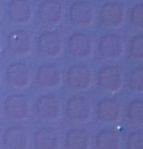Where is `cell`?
Listing matches in <instances>:
<instances>
[{"label": "cell", "instance_id": "cell-1", "mask_svg": "<svg viewBox=\"0 0 143 149\" xmlns=\"http://www.w3.org/2000/svg\"><path fill=\"white\" fill-rule=\"evenodd\" d=\"M97 52L100 58L108 61H115L124 55L125 42L118 34H105L98 40Z\"/></svg>", "mask_w": 143, "mask_h": 149}, {"label": "cell", "instance_id": "cell-2", "mask_svg": "<svg viewBox=\"0 0 143 149\" xmlns=\"http://www.w3.org/2000/svg\"><path fill=\"white\" fill-rule=\"evenodd\" d=\"M62 103L55 95H42L36 100L35 104L36 117L42 121L53 122L58 120L62 115Z\"/></svg>", "mask_w": 143, "mask_h": 149}, {"label": "cell", "instance_id": "cell-3", "mask_svg": "<svg viewBox=\"0 0 143 149\" xmlns=\"http://www.w3.org/2000/svg\"><path fill=\"white\" fill-rule=\"evenodd\" d=\"M66 84L74 91H86L93 85L94 81V72L88 65H71L66 71Z\"/></svg>", "mask_w": 143, "mask_h": 149}, {"label": "cell", "instance_id": "cell-4", "mask_svg": "<svg viewBox=\"0 0 143 149\" xmlns=\"http://www.w3.org/2000/svg\"><path fill=\"white\" fill-rule=\"evenodd\" d=\"M94 17L95 9L94 4L87 0L75 1L69 8V21L76 27H90L94 23Z\"/></svg>", "mask_w": 143, "mask_h": 149}, {"label": "cell", "instance_id": "cell-5", "mask_svg": "<svg viewBox=\"0 0 143 149\" xmlns=\"http://www.w3.org/2000/svg\"><path fill=\"white\" fill-rule=\"evenodd\" d=\"M67 52L68 55L75 59L90 58L94 52V40L93 37L88 33H73L68 39Z\"/></svg>", "mask_w": 143, "mask_h": 149}, {"label": "cell", "instance_id": "cell-6", "mask_svg": "<svg viewBox=\"0 0 143 149\" xmlns=\"http://www.w3.org/2000/svg\"><path fill=\"white\" fill-rule=\"evenodd\" d=\"M66 116L74 123H85L90 120L92 106L89 99L83 95H74L69 99L65 107Z\"/></svg>", "mask_w": 143, "mask_h": 149}, {"label": "cell", "instance_id": "cell-7", "mask_svg": "<svg viewBox=\"0 0 143 149\" xmlns=\"http://www.w3.org/2000/svg\"><path fill=\"white\" fill-rule=\"evenodd\" d=\"M99 19L102 26L107 29H118L126 19V10L122 3L116 1H109L102 5Z\"/></svg>", "mask_w": 143, "mask_h": 149}, {"label": "cell", "instance_id": "cell-8", "mask_svg": "<svg viewBox=\"0 0 143 149\" xmlns=\"http://www.w3.org/2000/svg\"><path fill=\"white\" fill-rule=\"evenodd\" d=\"M64 17V7L59 0H45L39 5L38 18L41 25L52 28L59 26Z\"/></svg>", "mask_w": 143, "mask_h": 149}, {"label": "cell", "instance_id": "cell-9", "mask_svg": "<svg viewBox=\"0 0 143 149\" xmlns=\"http://www.w3.org/2000/svg\"><path fill=\"white\" fill-rule=\"evenodd\" d=\"M98 84L106 93H115L122 88L123 73L115 65H105L98 72Z\"/></svg>", "mask_w": 143, "mask_h": 149}, {"label": "cell", "instance_id": "cell-10", "mask_svg": "<svg viewBox=\"0 0 143 149\" xmlns=\"http://www.w3.org/2000/svg\"><path fill=\"white\" fill-rule=\"evenodd\" d=\"M96 116L101 123L107 125L120 122L122 116V106L114 97H105L99 100L96 107Z\"/></svg>", "mask_w": 143, "mask_h": 149}, {"label": "cell", "instance_id": "cell-11", "mask_svg": "<svg viewBox=\"0 0 143 149\" xmlns=\"http://www.w3.org/2000/svg\"><path fill=\"white\" fill-rule=\"evenodd\" d=\"M5 78L10 87L23 89L27 88L31 83V70L23 62H13L7 67Z\"/></svg>", "mask_w": 143, "mask_h": 149}, {"label": "cell", "instance_id": "cell-12", "mask_svg": "<svg viewBox=\"0 0 143 149\" xmlns=\"http://www.w3.org/2000/svg\"><path fill=\"white\" fill-rule=\"evenodd\" d=\"M38 51L41 56L54 58L61 55L63 50V40L56 31H45L39 35L37 40Z\"/></svg>", "mask_w": 143, "mask_h": 149}, {"label": "cell", "instance_id": "cell-13", "mask_svg": "<svg viewBox=\"0 0 143 149\" xmlns=\"http://www.w3.org/2000/svg\"><path fill=\"white\" fill-rule=\"evenodd\" d=\"M7 47L13 56H27L31 53L33 48L31 37L25 30L12 31L7 35Z\"/></svg>", "mask_w": 143, "mask_h": 149}, {"label": "cell", "instance_id": "cell-14", "mask_svg": "<svg viewBox=\"0 0 143 149\" xmlns=\"http://www.w3.org/2000/svg\"><path fill=\"white\" fill-rule=\"evenodd\" d=\"M4 110L11 120L17 122L26 120L30 113L28 98L23 94L8 95L4 101Z\"/></svg>", "mask_w": 143, "mask_h": 149}, {"label": "cell", "instance_id": "cell-15", "mask_svg": "<svg viewBox=\"0 0 143 149\" xmlns=\"http://www.w3.org/2000/svg\"><path fill=\"white\" fill-rule=\"evenodd\" d=\"M36 84L45 90L59 88L62 83V74L60 68L54 63H44L38 69L35 75Z\"/></svg>", "mask_w": 143, "mask_h": 149}, {"label": "cell", "instance_id": "cell-16", "mask_svg": "<svg viewBox=\"0 0 143 149\" xmlns=\"http://www.w3.org/2000/svg\"><path fill=\"white\" fill-rule=\"evenodd\" d=\"M2 143L7 148H27L30 144L29 133L23 126L9 127L3 134Z\"/></svg>", "mask_w": 143, "mask_h": 149}, {"label": "cell", "instance_id": "cell-17", "mask_svg": "<svg viewBox=\"0 0 143 149\" xmlns=\"http://www.w3.org/2000/svg\"><path fill=\"white\" fill-rule=\"evenodd\" d=\"M33 15V7L28 0H11L8 4V16L14 24H28Z\"/></svg>", "mask_w": 143, "mask_h": 149}, {"label": "cell", "instance_id": "cell-18", "mask_svg": "<svg viewBox=\"0 0 143 149\" xmlns=\"http://www.w3.org/2000/svg\"><path fill=\"white\" fill-rule=\"evenodd\" d=\"M33 142L34 147L36 148H58L60 145V135L55 127H40L34 134Z\"/></svg>", "mask_w": 143, "mask_h": 149}, {"label": "cell", "instance_id": "cell-19", "mask_svg": "<svg viewBox=\"0 0 143 149\" xmlns=\"http://www.w3.org/2000/svg\"><path fill=\"white\" fill-rule=\"evenodd\" d=\"M64 144L69 149H86L90 145V134L86 128H71L66 133Z\"/></svg>", "mask_w": 143, "mask_h": 149}, {"label": "cell", "instance_id": "cell-20", "mask_svg": "<svg viewBox=\"0 0 143 149\" xmlns=\"http://www.w3.org/2000/svg\"><path fill=\"white\" fill-rule=\"evenodd\" d=\"M122 138L120 133L114 129L100 131L95 137V148L118 149L121 148Z\"/></svg>", "mask_w": 143, "mask_h": 149}, {"label": "cell", "instance_id": "cell-21", "mask_svg": "<svg viewBox=\"0 0 143 149\" xmlns=\"http://www.w3.org/2000/svg\"><path fill=\"white\" fill-rule=\"evenodd\" d=\"M126 120L133 126L142 127L143 124V100L141 98L133 99L126 107Z\"/></svg>", "mask_w": 143, "mask_h": 149}, {"label": "cell", "instance_id": "cell-22", "mask_svg": "<svg viewBox=\"0 0 143 149\" xmlns=\"http://www.w3.org/2000/svg\"><path fill=\"white\" fill-rule=\"evenodd\" d=\"M127 54L130 61L142 62L143 61V36L137 35L130 39Z\"/></svg>", "mask_w": 143, "mask_h": 149}, {"label": "cell", "instance_id": "cell-23", "mask_svg": "<svg viewBox=\"0 0 143 149\" xmlns=\"http://www.w3.org/2000/svg\"><path fill=\"white\" fill-rule=\"evenodd\" d=\"M128 88L135 93H142L143 91V67L139 66L134 68L129 74Z\"/></svg>", "mask_w": 143, "mask_h": 149}, {"label": "cell", "instance_id": "cell-24", "mask_svg": "<svg viewBox=\"0 0 143 149\" xmlns=\"http://www.w3.org/2000/svg\"><path fill=\"white\" fill-rule=\"evenodd\" d=\"M131 25L137 30L143 28V4L137 3L131 8L130 15Z\"/></svg>", "mask_w": 143, "mask_h": 149}, {"label": "cell", "instance_id": "cell-25", "mask_svg": "<svg viewBox=\"0 0 143 149\" xmlns=\"http://www.w3.org/2000/svg\"><path fill=\"white\" fill-rule=\"evenodd\" d=\"M125 148L126 149L143 148V132L142 131H135L130 132L126 137Z\"/></svg>", "mask_w": 143, "mask_h": 149}, {"label": "cell", "instance_id": "cell-26", "mask_svg": "<svg viewBox=\"0 0 143 149\" xmlns=\"http://www.w3.org/2000/svg\"><path fill=\"white\" fill-rule=\"evenodd\" d=\"M3 5L2 3V2H1V0H0V21L1 19H3Z\"/></svg>", "mask_w": 143, "mask_h": 149}, {"label": "cell", "instance_id": "cell-27", "mask_svg": "<svg viewBox=\"0 0 143 149\" xmlns=\"http://www.w3.org/2000/svg\"><path fill=\"white\" fill-rule=\"evenodd\" d=\"M1 49H2V36L0 34V51H1Z\"/></svg>", "mask_w": 143, "mask_h": 149}, {"label": "cell", "instance_id": "cell-28", "mask_svg": "<svg viewBox=\"0 0 143 149\" xmlns=\"http://www.w3.org/2000/svg\"><path fill=\"white\" fill-rule=\"evenodd\" d=\"M0 79H1V68H0Z\"/></svg>", "mask_w": 143, "mask_h": 149}]
</instances>
